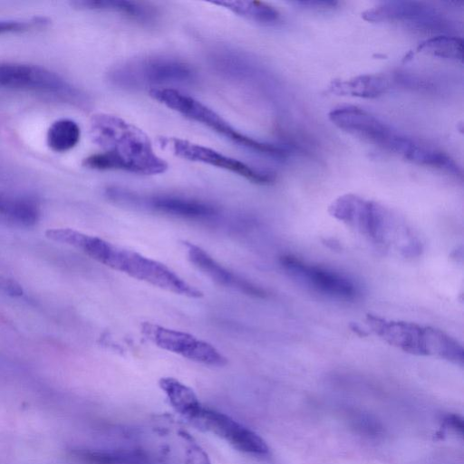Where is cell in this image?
<instances>
[{"mask_svg":"<svg viewBox=\"0 0 464 464\" xmlns=\"http://www.w3.org/2000/svg\"><path fill=\"white\" fill-rule=\"evenodd\" d=\"M391 79L382 74H365L348 80H334L328 86V92L360 98H376L391 88Z\"/></svg>","mask_w":464,"mask_h":464,"instance_id":"obj_17","label":"cell"},{"mask_svg":"<svg viewBox=\"0 0 464 464\" xmlns=\"http://www.w3.org/2000/svg\"><path fill=\"white\" fill-rule=\"evenodd\" d=\"M81 138V129L71 119H59L49 127L46 134L48 147L55 152H65L74 148Z\"/></svg>","mask_w":464,"mask_h":464,"instance_id":"obj_21","label":"cell"},{"mask_svg":"<svg viewBox=\"0 0 464 464\" xmlns=\"http://www.w3.org/2000/svg\"><path fill=\"white\" fill-rule=\"evenodd\" d=\"M72 5L79 9L114 12L141 24H151L158 15L149 4L137 1L76 0Z\"/></svg>","mask_w":464,"mask_h":464,"instance_id":"obj_16","label":"cell"},{"mask_svg":"<svg viewBox=\"0 0 464 464\" xmlns=\"http://www.w3.org/2000/svg\"><path fill=\"white\" fill-rule=\"evenodd\" d=\"M159 384L171 406L188 420H190L202 407L193 390L179 380L164 377L160 380Z\"/></svg>","mask_w":464,"mask_h":464,"instance_id":"obj_19","label":"cell"},{"mask_svg":"<svg viewBox=\"0 0 464 464\" xmlns=\"http://www.w3.org/2000/svg\"><path fill=\"white\" fill-rule=\"evenodd\" d=\"M291 4L303 8L316 10L334 8L337 5L336 2L333 1H295L291 2Z\"/></svg>","mask_w":464,"mask_h":464,"instance_id":"obj_25","label":"cell"},{"mask_svg":"<svg viewBox=\"0 0 464 464\" xmlns=\"http://www.w3.org/2000/svg\"><path fill=\"white\" fill-rule=\"evenodd\" d=\"M0 291L13 297L21 296L24 294V289L18 282L2 275H0Z\"/></svg>","mask_w":464,"mask_h":464,"instance_id":"obj_24","label":"cell"},{"mask_svg":"<svg viewBox=\"0 0 464 464\" xmlns=\"http://www.w3.org/2000/svg\"><path fill=\"white\" fill-rule=\"evenodd\" d=\"M329 211L334 218L357 227L371 238L376 241L382 239L383 213L375 203L346 194L336 198Z\"/></svg>","mask_w":464,"mask_h":464,"instance_id":"obj_14","label":"cell"},{"mask_svg":"<svg viewBox=\"0 0 464 464\" xmlns=\"http://www.w3.org/2000/svg\"><path fill=\"white\" fill-rule=\"evenodd\" d=\"M417 52L461 62L463 43L459 37L437 35L421 42Z\"/></svg>","mask_w":464,"mask_h":464,"instance_id":"obj_22","label":"cell"},{"mask_svg":"<svg viewBox=\"0 0 464 464\" xmlns=\"http://www.w3.org/2000/svg\"><path fill=\"white\" fill-rule=\"evenodd\" d=\"M160 142L162 146L169 148L179 158L231 171L255 184L269 185L275 180L274 173L254 168L208 147L179 138L162 137Z\"/></svg>","mask_w":464,"mask_h":464,"instance_id":"obj_9","label":"cell"},{"mask_svg":"<svg viewBox=\"0 0 464 464\" xmlns=\"http://www.w3.org/2000/svg\"><path fill=\"white\" fill-rule=\"evenodd\" d=\"M328 116L337 128L403 159L415 143L414 140L397 132L376 116L356 106L336 107Z\"/></svg>","mask_w":464,"mask_h":464,"instance_id":"obj_5","label":"cell"},{"mask_svg":"<svg viewBox=\"0 0 464 464\" xmlns=\"http://www.w3.org/2000/svg\"><path fill=\"white\" fill-rule=\"evenodd\" d=\"M39 218V208L33 199L0 193V223L27 228L34 227Z\"/></svg>","mask_w":464,"mask_h":464,"instance_id":"obj_18","label":"cell"},{"mask_svg":"<svg viewBox=\"0 0 464 464\" xmlns=\"http://www.w3.org/2000/svg\"><path fill=\"white\" fill-rule=\"evenodd\" d=\"M0 88L41 92L72 102L82 98L73 85L56 72L23 63H0Z\"/></svg>","mask_w":464,"mask_h":464,"instance_id":"obj_7","label":"cell"},{"mask_svg":"<svg viewBox=\"0 0 464 464\" xmlns=\"http://www.w3.org/2000/svg\"><path fill=\"white\" fill-rule=\"evenodd\" d=\"M190 421L220 437L240 451L254 455L268 453V447L259 435L225 413L202 406Z\"/></svg>","mask_w":464,"mask_h":464,"instance_id":"obj_11","label":"cell"},{"mask_svg":"<svg viewBox=\"0 0 464 464\" xmlns=\"http://www.w3.org/2000/svg\"><path fill=\"white\" fill-rule=\"evenodd\" d=\"M109 81L116 86L137 89L192 83L196 72L188 63L172 57L153 56L129 61L112 68Z\"/></svg>","mask_w":464,"mask_h":464,"instance_id":"obj_4","label":"cell"},{"mask_svg":"<svg viewBox=\"0 0 464 464\" xmlns=\"http://www.w3.org/2000/svg\"><path fill=\"white\" fill-rule=\"evenodd\" d=\"M280 263L290 276L324 295L341 299H353L357 295L354 283L337 272L308 264L291 255L281 256Z\"/></svg>","mask_w":464,"mask_h":464,"instance_id":"obj_12","label":"cell"},{"mask_svg":"<svg viewBox=\"0 0 464 464\" xmlns=\"http://www.w3.org/2000/svg\"><path fill=\"white\" fill-rule=\"evenodd\" d=\"M189 261L215 283L255 297H266L264 289L229 271L201 247L186 242Z\"/></svg>","mask_w":464,"mask_h":464,"instance_id":"obj_15","label":"cell"},{"mask_svg":"<svg viewBox=\"0 0 464 464\" xmlns=\"http://www.w3.org/2000/svg\"><path fill=\"white\" fill-rule=\"evenodd\" d=\"M48 23L44 17L32 19H0V34L8 33H21L34 27L44 26Z\"/></svg>","mask_w":464,"mask_h":464,"instance_id":"obj_23","label":"cell"},{"mask_svg":"<svg viewBox=\"0 0 464 464\" xmlns=\"http://www.w3.org/2000/svg\"><path fill=\"white\" fill-rule=\"evenodd\" d=\"M80 249L97 262L153 286L191 298L203 296L199 289L164 264L135 251L117 246L98 237L86 236Z\"/></svg>","mask_w":464,"mask_h":464,"instance_id":"obj_2","label":"cell"},{"mask_svg":"<svg viewBox=\"0 0 464 464\" xmlns=\"http://www.w3.org/2000/svg\"><path fill=\"white\" fill-rule=\"evenodd\" d=\"M149 93L160 103L186 118L203 124L246 150L277 160H282L288 155L285 148L259 141L238 131L215 111L179 90L170 87H156L150 88Z\"/></svg>","mask_w":464,"mask_h":464,"instance_id":"obj_3","label":"cell"},{"mask_svg":"<svg viewBox=\"0 0 464 464\" xmlns=\"http://www.w3.org/2000/svg\"><path fill=\"white\" fill-rule=\"evenodd\" d=\"M91 135L103 151L85 158L82 165L86 168L142 175L161 174L168 169V163L154 152L148 136L118 116H93Z\"/></svg>","mask_w":464,"mask_h":464,"instance_id":"obj_1","label":"cell"},{"mask_svg":"<svg viewBox=\"0 0 464 464\" xmlns=\"http://www.w3.org/2000/svg\"><path fill=\"white\" fill-rule=\"evenodd\" d=\"M445 422L449 426L452 427L456 430H458L460 433H462V431H463V421H462V420L459 416L454 415V414L448 415L445 418Z\"/></svg>","mask_w":464,"mask_h":464,"instance_id":"obj_26","label":"cell"},{"mask_svg":"<svg viewBox=\"0 0 464 464\" xmlns=\"http://www.w3.org/2000/svg\"><path fill=\"white\" fill-rule=\"evenodd\" d=\"M366 323L383 341L417 355L436 353L440 330L401 321H391L367 314Z\"/></svg>","mask_w":464,"mask_h":464,"instance_id":"obj_10","label":"cell"},{"mask_svg":"<svg viewBox=\"0 0 464 464\" xmlns=\"http://www.w3.org/2000/svg\"><path fill=\"white\" fill-rule=\"evenodd\" d=\"M214 5L224 6L231 12L254 22L271 25L279 22L280 14L272 5L260 1H219Z\"/></svg>","mask_w":464,"mask_h":464,"instance_id":"obj_20","label":"cell"},{"mask_svg":"<svg viewBox=\"0 0 464 464\" xmlns=\"http://www.w3.org/2000/svg\"><path fill=\"white\" fill-rule=\"evenodd\" d=\"M140 332L156 346L190 361L217 367L227 363V358L216 347L190 334L150 322L140 324Z\"/></svg>","mask_w":464,"mask_h":464,"instance_id":"obj_8","label":"cell"},{"mask_svg":"<svg viewBox=\"0 0 464 464\" xmlns=\"http://www.w3.org/2000/svg\"><path fill=\"white\" fill-rule=\"evenodd\" d=\"M105 194L114 202L188 220L208 221L219 215L218 208L214 205L182 196L167 194L143 196L115 187L108 188Z\"/></svg>","mask_w":464,"mask_h":464,"instance_id":"obj_6","label":"cell"},{"mask_svg":"<svg viewBox=\"0 0 464 464\" xmlns=\"http://www.w3.org/2000/svg\"><path fill=\"white\" fill-rule=\"evenodd\" d=\"M368 22H402L411 26L427 29H442L446 26L442 15L423 2L388 1L362 14Z\"/></svg>","mask_w":464,"mask_h":464,"instance_id":"obj_13","label":"cell"}]
</instances>
